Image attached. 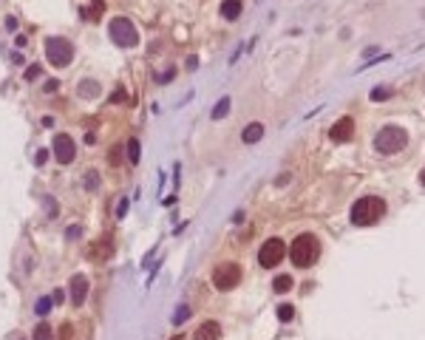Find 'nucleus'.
I'll use <instances>...</instances> for the list:
<instances>
[{
	"label": "nucleus",
	"instance_id": "nucleus-30",
	"mask_svg": "<svg viewBox=\"0 0 425 340\" xmlns=\"http://www.w3.org/2000/svg\"><path fill=\"white\" fill-rule=\"evenodd\" d=\"M71 337V326H65V329H60V340H68Z\"/></svg>",
	"mask_w": 425,
	"mask_h": 340
},
{
	"label": "nucleus",
	"instance_id": "nucleus-24",
	"mask_svg": "<svg viewBox=\"0 0 425 340\" xmlns=\"http://www.w3.org/2000/svg\"><path fill=\"white\" fill-rule=\"evenodd\" d=\"M389 96H391V91H389V88H374V91H371V100H374V102L389 100Z\"/></svg>",
	"mask_w": 425,
	"mask_h": 340
},
{
	"label": "nucleus",
	"instance_id": "nucleus-6",
	"mask_svg": "<svg viewBox=\"0 0 425 340\" xmlns=\"http://www.w3.org/2000/svg\"><path fill=\"white\" fill-rule=\"evenodd\" d=\"M238 283H241V267L238 264H221V267H216V272H213V286L221 292H230L235 289Z\"/></svg>",
	"mask_w": 425,
	"mask_h": 340
},
{
	"label": "nucleus",
	"instance_id": "nucleus-10",
	"mask_svg": "<svg viewBox=\"0 0 425 340\" xmlns=\"http://www.w3.org/2000/svg\"><path fill=\"white\" fill-rule=\"evenodd\" d=\"M68 295H71V304H74V306H82V304H85L88 278H85V275H74L71 283H68Z\"/></svg>",
	"mask_w": 425,
	"mask_h": 340
},
{
	"label": "nucleus",
	"instance_id": "nucleus-22",
	"mask_svg": "<svg viewBox=\"0 0 425 340\" xmlns=\"http://www.w3.org/2000/svg\"><path fill=\"white\" fill-rule=\"evenodd\" d=\"M82 181H85L88 190H97L100 187V173H97V170H88V173L82 176Z\"/></svg>",
	"mask_w": 425,
	"mask_h": 340
},
{
	"label": "nucleus",
	"instance_id": "nucleus-2",
	"mask_svg": "<svg viewBox=\"0 0 425 340\" xmlns=\"http://www.w3.org/2000/svg\"><path fill=\"white\" fill-rule=\"evenodd\" d=\"M383 213H386V202L377 199V196H366V199H357L352 204V224L354 227H371L374 221H380Z\"/></svg>",
	"mask_w": 425,
	"mask_h": 340
},
{
	"label": "nucleus",
	"instance_id": "nucleus-3",
	"mask_svg": "<svg viewBox=\"0 0 425 340\" xmlns=\"http://www.w3.org/2000/svg\"><path fill=\"white\" fill-rule=\"evenodd\" d=\"M405 145H408V133H405L403 128H397V125H386V128L377 133V139H374V148L380 153H386V156L400 153Z\"/></svg>",
	"mask_w": 425,
	"mask_h": 340
},
{
	"label": "nucleus",
	"instance_id": "nucleus-5",
	"mask_svg": "<svg viewBox=\"0 0 425 340\" xmlns=\"http://www.w3.org/2000/svg\"><path fill=\"white\" fill-rule=\"evenodd\" d=\"M45 57H49L51 65L63 68V65L71 63V57H74V45L68 43V40H63V37H49V40H45Z\"/></svg>",
	"mask_w": 425,
	"mask_h": 340
},
{
	"label": "nucleus",
	"instance_id": "nucleus-21",
	"mask_svg": "<svg viewBox=\"0 0 425 340\" xmlns=\"http://www.w3.org/2000/svg\"><path fill=\"white\" fill-rule=\"evenodd\" d=\"M292 318H295V309H292L289 304H281V306H278V320H281V323H289Z\"/></svg>",
	"mask_w": 425,
	"mask_h": 340
},
{
	"label": "nucleus",
	"instance_id": "nucleus-13",
	"mask_svg": "<svg viewBox=\"0 0 425 340\" xmlns=\"http://www.w3.org/2000/svg\"><path fill=\"white\" fill-rule=\"evenodd\" d=\"M261 136H264V125H261V122L247 125V128H244V133H241V139H244L247 145H255V142H258Z\"/></svg>",
	"mask_w": 425,
	"mask_h": 340
},
{
	"label": "nucleus",
	"instance_id": "nucleus-11",
	"mask_svg": "<svg viewBox=\"0 0 425 340\" xmlns=\"http://www.w3.org/2000/svg\"><path fill=\"white\" fill-rule=\"evenodd\" d=\"M193 340H221V326L216 320H207V323H202L196 329Z\"/></svg>",
	"mask_w": 425,
	"mask_h": 340
},
{
	"label": "nucleus",
	"instance_id": "nucleus-26",
	"mask_svg": "<svg viewBox=\"0 0 425 340\" xmlns=\"http://www.w3.org/2000/svg\"><path fill=\"white\" fill-rule=\"evenodd\" d=\"M125 100H128L125 88H116V91H114V96H111V102H125Z\"/></svg>",
	"mask_w": 425,
	"mask_h": 340
},
{
	"label": "nucleus",
	"instance_id": "nucleus-19",
	"mask_svg": "<svg viewBox=\"0 0 425 340\" xmlns=\"http://www.w3.org/2000/svg\"><path fill=\"white\" fill-rule=\"evenodd\" d=\"M51 306H54V298H40V301L34 304V312L40 315V318H45V315L51 312Z\"/></svg>",
	"mask_w": 425,
	"mask_h": 340
},
{
	"label": "nucleus",
	"instance_id": "nucleus-8",
	"mask_svg": "<svg viewBox=\"0 0 425 340\" xmlns=\"http://www.w3.org/2000/svg\"><path fill=\"white\" fill-rule=\"evenodd\" d=\"M51 148H54V156H57L60 165H71V162L77 159V145H74V139L65 136V133H57Z\"/></svg>",
	"mask_w": 425,
	"mask_h": 340
},
{
	"label": "nucleus",
	"instance_id": "nucleus-18",
	"mask_svg": "<svg viewBox=\"0 0 425 340\" xmlns=\"http://www.w3.org/2000/svg\"><path fill=\"white\" fill-rule=\"evenodd\" d=\"M31 340H51V326L45 323V320H43V323H37V326H34V334H31Z\"/></svg>",
	"mask_w": 425,
	"mask_h": 340
},
{
	"label": "nucleus",
	"instance_id": "nucleus-15",
	"mask_svg": "<svg viewBox=\"0 0 425 340\" xmlns=\"http://www.w3.org/2000/svg\"><path fill=\"white\" fill-rule=\"evenodd\" d=\"M292 286H295V281H292V275H278V278L272 281V289L278 292V295H284V292H289Z\"/></svg>",
	"mask_w": 425,
	"mask_h": 340
},
{
	"label": "nucleus",
	"instance_id": "nucleus-36",
	"mask_svg": "<svg viewBox=\"0 0 425 340\" xmlns=\"http://www.w3.org/2000/svg\"><path fill=\"white\" fill-rule=\"evenodd\" d=\"M170 340H181V337H179V334H176V337H170Z\"/></svg>",
	"mask_w": 425,
	"mask_h": 340
},
{
	"label": "nucleus",
	"instance_id": "nucleus-12",
	"mask_svg": "<svg viewBox=\"0 0 425 340\" xmlns=\"http://www.w3.org/2000/svg\"><path fill=\"white\" fill-rule=\"evenodd\" d=\"M244 9V0H221V17L224 20H235Z\"/></svg>",
	"mask_w": 425,
	"mask_h": 340
},
{
	"label": "nucleus",
	"instance_id": "nucleus-7",
	"mask_svg": "<svg viewBox=\"0 0 425 340\" xmlns=\"http://www.w3.org/2000/svg\"><path fill=\"white\" fill-rule=\"evenodd\" d=\"M284 255H287V244H284L281 238H269L267 244L258 250V264L264 269H272L284 261Z\"/></svg>",
	"mask_w": 425,
	"mask_h": 340
},
{
	"label": "nucleus",
	"instance_id": "nucleus-9",
	"mask_svg": "<svg viewBox=\"0 0 425 340\" xmlns=\"http://www.w3.org/2000/svg\"><path fill=\"white\" fill-rule=\"evenodd\" d=\"M329 136H332V142H338V145L349 142V139L354 136V119H352V116H343V119H338V122L332 125Z\"/></svg>",
	"mask_w": 425,
	"mask_h": 340
},
{
	"label": "nucleus",
	"instance_id": "nucleus-14",
	"mask_svg": "<svg viewBox=\"0 0 425 340\" xmlns=\"http://www.w3.org/2000/svg\"><path fill=\"white\" fill-rule=\"evenodd\" d=\"M102 12H105V0H94L88 9H82V17H85V20H100Z\"/></svg>",
	"mask_w": 425,
	"mask_h": 340
},
{
	"label": "nucleus",
	"instance_id": "nucleus-32",
	"mask_svg": "<svg viewBox=\"0 0 425 340\" xmlns=\"http://www.w3.org/2000/svg\"><path fill=\"white\" fill-rule=\"evenodd\" d=\"M77 235H79V224L68 227V238H77Z\"/></svg>",
	"mask_w": 425,
	"mask_h": 340
},
{
	"label": "nucleus",
	"instance_id": "nucleus-16",
	"mask_svg": "<svg viewBox=\"0 0 425 340\" xmlns=\"http://www.w3.org/2000/svg\"><path fill=\"white\" fill-rule=\"evenodd\" d=\"M79 94H82V96H88V100H94V96H100V85H97L94 80L79 82Z\"/></svg>",
	"mask_w": 425,
	"mask_h": 340
},
{
	"label": "nucleus",
	"instance_id": "nucleus-27",
	"mask_svg": "<svg viewBox=\"0 0 425 340\" xmlns=\"http://www.w3.org/2000/svg\"><path fill=\"white\" fill-rule=\"evenodd\" d=\"M125 213H128V199L119 202V207H116V218H125Z\"/></svg>",
	"mask_w": 425,
	"mask_h": 340
},
{
	"label": "nucleus",
	"instance_id": "nucleus-35",
	"mask_svg": "<svg viewBox=\"0 0 425 340\" xmlns=\"http://www.w3.org/2000/svg\"><path fill=\"white\" fill-rule=\"evenodd\" d=\"M419 181H422V184H425V170H422V173H419Z\"/></svg>",
	"mask_w": 425,
	"mask_h": 340
},
{
	"label": "nucleus",
	"instance_id": "nucleus-25",
	"mask_svg": "<svg viewBox=\"0 0 425 340\" xmlns=\"http://www.w3.org/2000/svg\"><path fill=\"white\" fill-rule=\"evenodd\" d=\"M37 74H40V65H37V63H34V65H29V71H26V80H29V82H31V80H37Z\"/></svg>",
	"mask_w": 425,
	"mask_h": 340
},
{
	"label": "nucleus",
	"instance_id": "nucleus-20",
	"mask_svg": "<svg viewBox=\"0 0 425 340\" xmlns=\"http://www.w3.org/2000/svg\"><path fill=\"white\" fill-rule=\"evenodd\" d=\"M125 153H128L130 165H136V162H139V142H136V139H130L128 145H125Z\"/></svg>",
	"mask_w": 425,
	"mask_h": 340
},
{
	"label": "nucleus",
	"instance_id": "nucleus-1",
	"mask_svg": "<svg viewBox=\"0 0 425 340\" xmlns=\"http://www.w3.org/2000/svg\"><path fill=\"white\" fill-rule=\"evenodd\" d=\"M289 258H292V264L301 269L312 267L317 258H320V241L312 235V232H301L295 241H292V247H289Z\"/></svg>",
	"mask_w": 425,
	"mask_h": 340
},
{
	"label": "nucleus",
	"instance_id": "nucleus-29",
	"mask_svg": "<svg viewBox=\"0 0 425 340\" xmlns=\"http://www.w3.org/2000/svg\"><path fill=\"white\" fill-rule=\"evenodd\" d=\"M6 29H9V31L17 29V17H6Z\"/></svg>",
	"mask_w": 425,
	"mask_h": 340
},
{
	"label": "nucleus",
	"instance_id": "nucleus-31",
	"mask_svg": "<svg viewBox=\"0 0 425 340\" xmlns=\"http://www.w3.org/2000/svg\"><path fill=\"white\" fill-rule=\"evenodd\" d=\"M119 162H122V159H119V151L114 148V151H111V165H119Z\"/></svg>",
	"mask_w": 425,
	"mask_h": 340
},
{
	"label": "nucleus",
	"instance_id": "nucleus-23",
	"mask_svg": "<svg viewBox=\"0 0 425 340\" xmlns=\"http://www.w3.org/2000/svg\"><path fill=\"white\" fill-rule=\"evenodd\" d=\"M187 318H190V306H187V304H181L179 309L173 312V323H184Z\"/></svg>",
	"mask_w": 425,
	"mask_h": 340
},
{
	"label": "nucleus",
	"instance_id": "nucleus-17",
	"mask_svg": "<svg viewBox=\"0 0 425 340\" xmlns=\"http://www.w3.org/2000/svg\"><path fill=\"white\" fill-rule=\"evenodd\" d=\"M227 111H230V96H221V100L216 102V108H213V119H221V116H227Z\"/></svg>",
	"mask_w": 425,
	"mask_h": 340
},
{
	"label": "nucleus",
	"instance_id": "nucleus-4",
	"mask_svg": "<svg viewBox=\"0 0 425 340\" xmlns=\"http://www.w3.org/2000/svg\"><path fill=\"white\" fill-rule=\"evenodd\" d=\"M108 34L119 48H133V45L139 43V34H136V29H133V23H130L128 17H114V20L108 23Z\"/></svg>",
	"mask_w": 425,
	"mask_h": 340
},
{
	"label": "nucleus",
	"instance_id": "nucleus-33",
	"mask_svg": "<svg viewBox=\"0 0 425 340\" xmlns=\"http://www.w3.org/2000/svg\"><path fill=\"white\" fill-rule=\"evenodd\" d=\"M196 65H199V57H187V68H190V71H196Z\"/></svg>",
	"mask_w": 425,
	"mask_h": 340
},
{
	"label": "nucleus",
	"instance_id": "nucleus-28",
	"mask_svg": "<svg viewBox=\"0 0 425 340\" xmlns=\"http://www.w3.org/2000/svg\"><path fill=\"white\" fill-rule=\"evenodd\" d=\"M34 162H37V165H45V162H49V151H37Z\"/></svg>",
	"mask_w": 425,
	"mask_h": 340
},
{
	"label": "nucleus",
	"instance_id": "nucleus-34",
	"mask_svg": "<svg viewBox=\"0 0 425 340\" xmlns=\"http://www.w3.org/2000/svg\"><path fill=\"white\" fill-rule=\"evenodd\" d=\"M45 91H49V94H51V91H57V80H49V82H45Z\"/></svg>",
	"mask_w": 425,
	"mask_h": 340
}]
</instances>
